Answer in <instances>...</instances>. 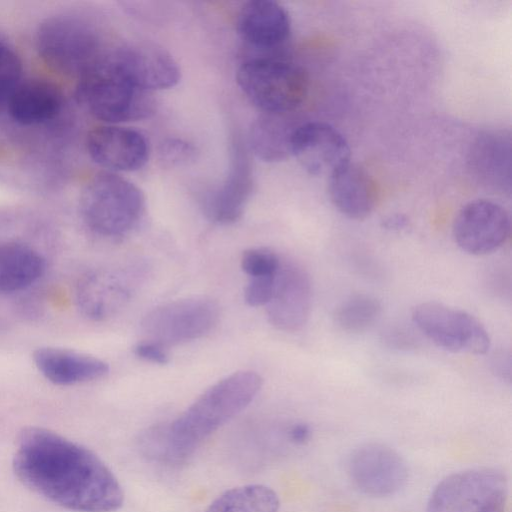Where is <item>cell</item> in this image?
I'll return each instance as SVG.
<instances>
[{"instance_id":"1","label":"cell","mask_w":512,"mask_h":512,"mask_svg":"<svg viewBox=\"0 0 512 512\" xmlns=\"http://www.w3.org/2000/svg\"><path fill=\"white\" fill-rule=\"evenodd\" d=\"M17 478L49 501L77 512H114L124 501L121 485L91 450L49 429L28 426L13 458Z\"/></svg>"},{"instance_id":"2","label":"cell","mask_w":512,"mask_h":512,"mask_svg":"<svg viewBox=\"0 0 512 512\" xmlns=\"http://www.w3.org/2000/svg\"><path fill=\"white\" fill-rule=\"evenodd\" d=\"M262 382L254 371H238L213 384L174 421L155 426L147 443L151 458L168 466L185 463L207 438L253 401Z\"/></svg>"},{"instance_id":"3","label":"cell","mask_w":512,"mask_h":512,"mask_svg":"<svg viewBox=\"0 0 512 512\" xmlns=\"http://www.w3.org/2000/svg\"><path fill=\"white\" fill-rule=\"evenodd\" d=\"M77 98L93 117L107 123L144 119L155 110L151 93L128 80L113 61L111 50L80 76Z\"/></svg>"},{"instance_id":"4","label":"cell","mask_w":512,"mask_h":512,"mask_svg":"<svg viewBox=\"0 0 512 512\" xmlns=\"http://www.w3.org/2000/svg\"><path fill=\"white\" fill-rule=\"evenodd\" d=\"M146 209L143 192L131 181L100 172L84 186L80 212L87 227L97 235L117 238L134 230Z\"/></svg>"},{"instance_id":"5","label":"cell","mask_w":512,"mask_h":512,"mask_svg":"<svg viewBox=\"0 0 512 512\" xmlns=\"http://www.w3.org/2000/svg\"><path fill=\"white\" fill-rule=\"evenodd\" d=\"M236 79L242 92L263 113L287 114L304 102L309 89L306 71L279 57L247 59L239 66Z\"/></svg>"},{"instance_id":"6","label":"cell","mask_w":512,"mask_h":512,"mask_svg":"<svg viewBox=\"0 0 512 512\" xmlns=\"http://www.w3.org/2000/svg\"><path fill=\"white\" fill-rule=\"evenodd\" d=\"M36 44L50 67L79 77L107 52L94 26L67 15L46 19L39 26Z\"/></svg>"},{"instance_id":"7","label":"cell","mask_w":512,"mask_h":512,"mask_svg":"<svg viewBox=\"0 0 512 512\" xmlns=\"http://www.w3.org/2000/svg\"><path fill=\"white\" fill-rule=\"evenodd\" d=\"M507 497L503 472L489 467L466 469L438 483L426 512H504Z\"/></svg>"},{"instance_id":"8","label":"cell","mask_w":512,"mask_h":512,"mask_svg":"<svg viewBox=\"0 0 512 512\" xmlns=\"http://www.w3.org/2000/svg\"><path fill=\"white\" fill-rule=\"evenodd\" d=\"M220 317L219 305L205 296L174 300L150 310L141 328L148 340L164 347L199 339L210 333Z\"/></svg>"},{"instance_id":"9","label":"cell","mask_w":512,"mask_h":512,"mask_svg":"<svg viewBox=\"0 0 512 512\" xmlns=\"http://www.w3.org/2000/svg\"><path fill=\"white\" fill-rule=\"evenodd\" d=\"M411 318L426 338L446 351L482 355L490 348L486 328L464 310L428 301L417 304Z\"/></svg>"},{"instance_id":"10","label":"cell","mask_w":512,"mask_h":512,"mask_svg":"<svg viewBox=\"0 0 512 512\" xmlns=\"http://www.w3.org/2000/svg\"><path fill=\"white\" fill-rule=\"evenodd\" d=\"M510 231L511 219L507 210L486 199L465 204L452 225V236L457 246L475 256L498 250L509 238Z\"/></svg>"},{"instance_id":"11","label":"cell","mask_w":512,"mask_h":512,"mask_svg":"<svg viewBox=\"0 0 512 512\" xmlns=\"http://www.w3.org/2000/svg\"><path fill=\"white\" fill-rule=\"evenodd\" d=\"M347 471L360 492L375 498L398 493L408 480V468L401 455L380 443L356 448L349 457Z\"/></svg>"},{"instance_id":"12","label":"cell","mask_w":512,"mask_h":512,"mask_svg":"<svg viewBox=\"0 0 512 512\" xmlns=\"http://www.w3.org/2000/svg\"><path fill=\"white\" fill-rule=\"evenodd\" d=\"M111 57L132 84L149 93L172 88L181 78L173 56L151 42L138 41L118 46L111 49Z\"/></svg>"},{"instance_id":"13","label":"cell","mask_w":512,"mask_h":512,"mask_svg":"<svg viewBox=\"0 0 512 512\" xmlns=\"http://www.w3.org/2000/svg\"><path fill=\"white\" fill-rule=\"evenodd\" d=\"M291 155L309 174L330 175L350 162V147L335 127L324 122H306L295 127Z\"/></svg>"},{"instance_id":"14","label":"cell","mask_w":512,"mask_h":512,"mask_svg":"<svg viewBox=\"0 0 512 512\" xmlns=\"http://www.w3.org/2000/svg\"><path fill=\"white\" fill-rule=\"evenodd\" d=\"M229 172L217 188L201 199L206 217L218 224H230L243 214L253 190V172L247 148L239 136H233Z\"/></svg>"},{"instance_id":"15","label":"cell","mask_w":512,"mask_h":512,"mask_svg":"<svg viewBox=\"0 0 512 512\" xmlns=\"http://www.w3.org/2000/svg\"><path fill=\"white\" fill-rule=\"evenodd\" d=\"M312 294L307 271L294 262L282 261L272 297L265 306L271 325L285 332L300 330L309 318Z\"/></svg>"},{"instance_id":"16","label":"cell","mask_w":512,"mask_h":512,"mask_svg":"<svg viewBox=\"0 0 512 512\" xmlns=\"http://www.w3.org/2000/svg\"><path fill=\"white\" fill-rule=\"evenodd\" d=\"M87 150L94 162L111 171L139 170L149 158V143L141 132L114 125L91 130Z\"/></svg>"},{"instance_id":"17","label":"cell","mask_w":512,"mask_h":512,"mask_svg":"<svg viewBox=\"0 0 512 512\" xmlns=\"http://www.w3.org/2000/svg\"><path fill=\"white\" fill-rule=\"evenodd\" d=\"M135 288V277L127 271L98 270L84 276L77 289L82 313L93 320H105L123 309Z\"/></svg>"},{"instance_id":"18","label":"cell","mask_w":512,"mask_h":512,"mask_svg":"<svg viewBox=\"0 0 512 512\" xmlns=\"http://www.w3.org/2000/svg\"><path fill=\"white\" fill-rule=\"evenodd\" d=\"M237 31L249 46L259 50L281 47L289 38L291 20L287 10L272 0L246 2L237 16Z\"/></svg>"},{"instance_id":"19","label":"cell","mask_w":512,"mask_h":512,"mask_svg":"<svg viewBox=\"0 0 512 512\" xmlns=\"http://www.w3.org/2000/svg\"><path fill=\"white\" fill-rule=\"evenodd\" d=\"M38 371L51 383L70 386L97 380L109 371L108 364L91 355L59 347H39L33 352Z\"/></svg>"},{"instance_id":"20","label":"cell","mask_w":512,"mask_h":512,"mask_svg":"<svg viewBox=\"0 0 512 512\" xmlns=\"http://www.w3.org/2000/svg\"><path fill=\"white\" fill-rule=\"evenodd\" d=\"M328 194L334 207L344 216L362 220L376 203V187L370 175L351 161L329 175Z\"/></svg>"},{"instance_id":"21","label":"cell","mask_w":512,"mask_h":512,"mask_svg":"<svg viewBox=\"0 0 512 512\" xmlns=\"http://www.w3.org/2000/svg\"><path fill=\"white\" fill-rule=\"evenodd\" d=\"M10 116L22 125H35L53 119L61 110L60 90L44 80L19 83L7 99Z\"/></svg>"},{"instance_id":"22","label":"cell","mask_w":512,"mask_h":512,"mask_svg":"<svg viewBox=\"0 0 512 512\" xmlns=\"http://www.w3.org/2000/svg\"><path fill=\"white\" fill-rule=\"evenodd\" d=\"M46 262L34 248L17 242L0 243V293L25 290L44 274Z\"/></svg>"},{"instance_id":"23","label":"cell","mask_w":512,"mask_h":512,"mask_svg":"<svg viewBox=\"0 0 512 512\" xmlns=\"http://www.w3.org/2000/svg\"><path fill=\"white\" fill-rule=\"evenodd\" d=\"M296 126L285 114L263 113L252 124L249 133L251 151L265 162H278L291 155L290 142Z\"/></svg>"},{"instance_id":"24","label":"cell","mask_w":512,"mask_h":512,"mask_svg":"<svg viewBox=\"0 0 512 512\" xmlns=\"http://www.w3.org/2000/svg\"><path fill=\"white\" fill-rule=\"evenodd\" d=\"M279 506V497L273 489L262 484H248L226 490L205 512H277Z\"/></svg>"},{"instance_id":"25","label":"cell","mask_w":512,"mask_h":512,"mask_svg":"<svg viewBox=\"0 0 512 512\" xmlns=\"http://www.w3.org/2000/svg\"><path fill=\"white\" fill-rule=\"evenodd\" d=\"M477 171L490 184H510V139L503 134H487L475 145ZM510 186V185H508Z\"/></svg>"},{"instance_id":"26","label":"cell","mask_w":512,"mask_h":512,"mask_svg":"<svg viewBox=\"0 0 512 512\" xmlns=\"http://www.w3.org/2000/svg\"><path fill=\"white\" fill-rule=\"evenodd\" d=\"M382 313L380 301L369 294L349 296L336 308L334 320L337 326L348 333H362L373 327Z\"/></svg>"},{"instance_id":"27","label":"cell","mask_w":512,"mask_h":512,"mask_svg":"<svg viewBox=\"0 0 512 512\" xmlns=\"http://www.w3.org/2000/svg\"><path fill=\"white\" fill-rule=\"evenodd\" d=\"M281 262L278 255L267 248H251L242 254L241 268L249 278L272 276L278 272Z\"/></svg>"},{"instance_id":"28","label":"cell","mask_w":512,"mask_h":512,"mask_svg":"<svg viewBox=\"0 0 512 512\" xmlns=\"http://www.w3.org/2000/svg\"><path fill=\"white\" fill-rule=\"evenodd\" d=\"M160 161L168 167H181L193 163L197 158V148L180 138H167L158 148Z\"/></svg>"},{"instance_id":"29","label":"cell","mask_w":512,"mask_h":512,"mask_svg":"<svg viewBox=\"0 0 512 512\" xmlns=\"http://www.w3.org/2000/svg\"><path fill=\"white\" fill-rule=\"evenodd\" d=\"M22 65L18 55L0 42V102L8 99L20 83Z\"/></svg>"},{"instance_id":"30","label":"cell","mask_w":512,"mask_h":512,"mask_svg":"<svg viewBox=\"0 0 512 512\" xmlns=\"http://www.w3.org/2000/svg\"><path fill=\"white\" fill-rule=\"evenodd\" d=\"M277 273L272 276L249 278L244 290V299L247 304L253 307L266 306L272 297Z\"/></svg>"},{"instance_id":"31","label":"cell","mask_w":512,"mask_h":512,"mask_svg":"<svg viewBox=\"0 0 512 512\" xmlns=\"http://www.w3.org/2000/svg\"><path fill=\"white\" fill-rule=\"evenodd\" d=\"M134 353L140 359L153 364L164 365L169 361L166 347L151 340L138 343L134 347Z\"/></svg>"},{"instance_id":"32","label":"cell","mask_w":512,"mask_h":512,"mask_svg":"<svg viewBox=\"0 0 512 512\" xmlns=\"http://www.w3.org/2000/svg\"><path fill=\"white\" fill-rule=\"evenodd\" d=\"M311 428L306 423H295L288 430L289 440L296 445H303L311 438Z\"/></svg>"},{"instance_id":"33","label":"cell","mask_w":512,"mask_h":512,"mask_svg":"<svg viewBox=\"0 0 512 512\" xmlns=\"http://www.w3.org/2000/svg\"><path fill=\"white\" fill-rule=\"evenodd\" d=\"M408 225V217L401 213L391 214L382 221V227L389 231H401L407 228Z\"/></svg>"}]
</instances>
